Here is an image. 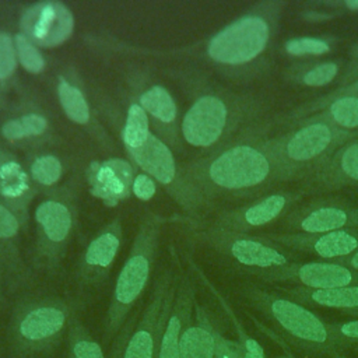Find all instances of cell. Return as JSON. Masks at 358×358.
Wrapping results in <instances>:
<instances>
[{"label": "cell", "instance_id": "6da1fadb", "mask_svg": "<svg viewBox=\"0 0 358 358\" xmlns=\"http://www.w3.org/2000/svg\"><path fill=\"white\" fill-rule=\"evenodd\" d=\"M203 206L221 197L246 196L280 182L264 140L231 141L183 166Z\"/></svg>", "mask_w": 358, "mask_h": 358}, {"label": "cell", "instance_id": "7a4b0ae2", "mask_svg": "<svg viewBox=\"0 0 358 358\" xmlns=\"http://www.w3.org/2000/svg\"><path fill=\"white\" fill-rule=\"evenodd\" d=\"M285 6L282 0L255 3L206 41L204 59L232 77L256 74L267 62Z\"/></svg>", "mask_w": 358, "mask_h": 358}, {"label": "cell", "instance_id": "3957f363", "mask_svg": "<svg viewBox=\"0 0 358 358\" xmlns=\"http://www.w3.org/2000/svg\"><path fill=\"white\" fill-rule=\"evenodd\" d=\"M199 90L180 119V137L190 147L211 152L231 143L253 119L256 102L221 87L207 85Z\"/></svg>", "mask_w": 358, "mask_h": 358}, {"label": "cell", "instance_id": "277c9868", "mask_svg": "<svg viewBox=\"0 0 358 358\" xmlns=\"http://www.w3.org/2000/svg\"><path fill=\"white\" fill-rule=\"evenodd\" d=\"M165 220L148 213L138 224L130 252L115 280L103 322V344H112L129 319L130 312L147 289L155 267L161 231Z\"/></svg>", "mask_w": 358, "mask_h": 358}, {"label": "cell", "instance_id": "5b68a950", "mask_svg": "<svg viewBox=\"0 0 358 358\" xmlns=\"http://www.w3.org/2000/svg\"><path fill=\"white\" fill-rule=\"evenodd\" d=\"M243 298L260 312L273 326L278 337L291 345L316 355L333 357L350 350L329 330L327 322L308 306L282 295L256 285L241 288Z\"/></svg>", "mask_w": 358, "mask_h": 358}, {"label": "cell", "instance_id": "8992f818", "mask_svg": "<svg viewBox=\"0 0 358 358\" xmlns=\"http://www.w3.org/2000/svg\"><path fill=\"white\" fill-rule=\"evenodd\" d=\"M74 309L59 295L31 294L15 301L7 326L13 358H32L55 350L70 326Z\"/></svg>", "mask_w": 358, "mask_h": 358}, {"label": "cell", "instance_id": "52a82bcc", "mask_svg": "<svg viewBox=\"0 0 358 358\" xmlns=\"http://www.w3.org/2000/svg\"><path fill=\"white\" fill-rule=\"evenodd\" d=\"M80 180L71 178L46 192L34 211V248L31 268L56 274L69 253L78 228Z\"/></svg>", "mask_w": 358, "mask_h": 358}, {"label": "cell", "instance_id": "ba28073f", "mask_svg": "<svg viewBox=\"0 0 358 358\" xmlns=\"http://www.w3.org/2000/svg\"><path fill=\"white\" fill-rule=\"evenodd\" d=\"M355 134L337 129L323 120H295L292 129L281 136L266 138L280 176V182L308 179L344 143Z\"/></svg>", "mask_w": 358, "mask_h": 358}, {"label": "cell", "instance_id": "9c48e42d", "mask_svg": "<svg viewBox=\"0 0 358 358\" xmlns=\"http://www.w3.org/2000/svg\"><path fill=\"white\" fill-rule=\"evenodd\" d=\"M126 152L130 161L158 182L185 211L197 214L204 207L183 166L178 165L172 148L161 137L151 131L143 147Z\"/></svg>", "mask_w": 358, "mask_h": 358}, {"label": "cell", "instance_id": "30bf717a", "mask_svg": "<svg viewBox=\"0 0 358 358\" xmlns=\"http://www.w3.org/2000/svg\"><path fill=\"white\" fill-rule=\"evenodd\" d=\"M201 236L214 250L243 267L248 274L284 267L295 262L291 250L266 239L263 235L235 232L211 225L201 232Z\"/></svg>", "mask_w": 358, "mask_h": 358}, {"label": "cell", "instance_id": "8fae6325", "mask_svg": "<svg viewBox=\"0 0 358 358\" xmlns=\"http://www.w3.org/2000/svg\"><path fill=\"white\" fill-rule=\"evenodd\" d=\"M178 281L179 275L169 268L164 270L157 277L150 298L141 313H138L137 322L127 340L123 358H155L165 315Z\"/></svg>", "mask_w": 358, "mask_h": 358}, {"label": "cell", "instance_id": "7c38bea8", "mask_svg": "<svg viewBox=\"0 0 358 358\" xmlns=\"http://www.w3.org/2000/svg\"><path fill=\"white\" fill-rule=\"evenodd\" d=\"M122 242L123 222L120 217H115L87 243L74 271L76 285L81 295H91L105 284L115 266Z\"/></svg>", "mask_w": 358, "mask_h": 358}, {"label": "cell", "instance_id": "4fadbf2b", "mask_svg": "<svg viewBox=\"0 0 358 358\" xmlns=\"http://www.w3.org/2000/svg\"><path fill=\"white\" fill-rule=\"evenodd\" d=\"M250 275L271 284H291L309 289H326L336 287L358 285V271L336 262L315 260L305 263H289L284 267L253 271Z\"/></svg>", "mask_w": 358, "mask_h": 358}, {"label": "cell", "instance_id": "5bb4252c", "mask_svg": "<svg viewBox=\"0 0 358 358\" xmlns=\"http://www.w3.org/2000/svg\"><path fill=\"white\" fill-rule=\"evenodd\" d=\"M291 232L358 229V203L341 199H315L292 208L284 220Z\"/></svg>", "mask_w": 358, "mask_h": 358}, {"label": "cell", "instance_id": "9a60e30c", "mask_svg": "<svg viewBox=\"0 0 358 358\" xmlns=\"http://www.w3.org/2000/svg\"><path fill=\"white\" fill-rule=\"evenodd\" d=\"M302 197L303 192H273L248 204L221 213L213 227L249 234L285 217Z\"/></svg>", "mask_w": 358, "mask_h": 358}, {"label": "cell", "instance_id": "2e32d148", "mask_svg": "<svg viewBox=\"0 0 358 358\" xmlns=\"http://www.w3.org/2000/svg\"><path fill=\"white\" fill-rule=\"evenodd\" d=\"M20 27L21 34L38 48H55L73 34L74 15L62 1H38L24 11Z\"/></svg>", "mask_w": 358, "mask_h": 358}, {"label": "cell", "instance_id": "e0dca14e", "mask_svg": "<svg viewBox=\"0 0 358 358\" xmlns=\"http://www.w3.org/2000/svg\"><path fill=\"white\" fill-rule=\"evenodd\" d=\"M55 137L49 115L32 105L18 106L0 120V141L27 152L50 144Z\"/></svg>", "mask_w": 358, "mask_h": 358}, {"label": "cell", "instance_id": "ac0fdd59", "mask_svg": "<svg viewBox=\"0 0 358 358\" xmlns=\"http://www.w3.org/2000/svg\"><path fill=\"white\" fill-rule=\"evenodd\" d=\"M287 250L313 255L320 260L336 262L358 249V229L330 232H281L263 235Z\"/></svg>", "mask_w": 358, "mask_h": 358}, {"label": "cell", "instance_id": "d6986e66", "mask_svg": "<svg viewBox=\"0 0 358 358\" xmlns=\"http://www.w3.org/2000/svg\"><path fill=\"white\" fill-rule=\"evenodd\" d=\"M134 95L154 124L157 136L169 147L179 150L182 145L179 110L169 90L158 83L143 81L134 85Z\"/></svg>", "mask_w": 358, "mask_h": 358}, {"label": "cell", "instance_id": "ffe728a7", "mask_svg": "<svg viewBox=\"0 0 358 358\" xmlns=\"http://www.w3.org/2000/svg\"><path fill=\"white\" fill-rule=\"evenodd\" d=\"M196 305V292L187 275L179 277L169 302L155 358H180L182 336L190 323Z\"/></svg>", "mask_w": 358, "mask_h": 358}, {"label": "cell", "instance_id": "44dd1931", "mask_svg": "<svg viewBox=\"0 0 358 358\" xmlns=\"http://www.w3.org/2000/svg\"><path fill=\"white\" fill-rule=\"evenodd\" d=\"M38 192L29 178L25 162L0 141V201L28 222L29 206Z\"/></svg>", "mask_w": 358, "mask_h": 358}, {"label": "cell", "instance_id": "7402d4cb", "mask_svg": "<svg viewBox=\"0 0 358 358\" xmlns=\"http://www.w3.org/2000/svg\"><path fill=\"white\" fill-rule=\"evenodd\" d=\"M358 186V137L338 147L331 157L306 179L308 189L340 190Z\"/></svg>", "mask_w": 358, "mask_h": 358}, {"label": "cell", "instance_id": "603a6c76", "mask_svg": "<svg viewBox=\"0 0 358 358\" xmlns=\"http://www.w3.org/2000/svg\"><path fill=\"white\" fill-rule=\"evenodd\" d=\"M57 98L59 103L64 112V115L73 123L84 127L88 133H91L101 144L105 147H110V138L105 129L98 122L91 103L81 85L74 80L70 74H60L57 77Z\"/></svg>", "mask_w": 358, "mask_h": 358}, {"label": "cell", "instance_id": "cb8c5ba5", "mask_svg": "<svg viewBox=\"0 0 358 358\" xmlns=\"http://www.w3.org/2000/svg\"><path fill=\"white\" fill-rule=\"evenodd\" d=\"M295 120H323L337 129L355 134L358 131V96L324 95L315 102L299 108L294 113Z\"/></svg>", "mask_w": 358, "mask_h": 358}, {"label": "cell", "instance_id": "d4e9b609", "mask_svg": "<svg viewBox=\"0 0 358 358\" xmlns=\"http://www.w3.org/2000/svg\"><path fill=\"white\" fill-rule=\"evenodd\" d=\"M217 326L208 312L194 305V313L180 341V358H215Z\"/></svg>", "mask_w": 358, "mask_h": 358}, {"label": "cell", "instance_id": "484cf974", "mask_svg": "<svg viewBox=\"0 0 358 358\" xmlns=\"http://www.w3.org/2000/svg\"><path fill=\"white\" fill-rule=\"evenodd\" d=\"M282 295L305 305L316 308L341 309L343 312L358 308V285L336 287L326 289H309L302 287H277Z\"/></svg>", "mask_w": 358, "mask_h": 358}, {"label": "cell", "instance_id": "4316f807", "mask_svg": "<svg viewBox=\"0 0 358 358\" xmlns=\"http://www.w3.org/2000/svg\"><path fill=\"white\" fill-rule=\"evenodd\" d=\"M31 267L22 259L18 245L0 242V309L31 280Z\"/></svg>", "mask_w": 358, "mask_h": 358}, {"label": "cell", "instance_id": "83f0119b", "mask_svg": "<svg viewBox=\"0 0 358 358\" xmlns=\"http://www.w3.org/2000/svg\"><path fill=\"white\" fill-rule=\"evenodd\" d=\"M43 148L27 152L25 166L36 189L49 192L62 185L60 182L64 176L66 166L63 158Z\"/></svg>", "mask_w": 358, "mask_h": 358}, {"label": "cell", "instance_id": "f1b7e54d", "mask_svg": "<svg viewBox=\"0 0 358 358\" xmlns=\"http://www.w3.org/2000/svg\"><path fill=\"white\" fill-rule=\"evenodd\" d=\"M343 69L341 60H308L289 66L284 77L287 81L309 88L324 87L333 83Z\"/></svg>", "mask_w": 358, "mask_h": 358}, {"label": "cell", "instance_id": "f546056e", "mask_svg": "<svg viewBox=\"0 0 358 358\" xmlns=\"http://www.w3.org/2000/svg\"><path fill=\"white\" fill-rule=\"evenodd\" d=\"M151 134V122L136 95L130 99L122 127V140L126 150L143 147Z\"/></svg>", "mask_w": 358, "mask_h": 358}, {"label": "cell", "instance_id": "4dcf8cb0", "mask_svg": "<svg viewBox=\"0 0 358 358\" xmlns=\"http://www.w3.org/2000/svg\"><path fill=\"white\" fill-rule=\"evenodd\" d=\"M67 358H108L102 345L91 336L77 312L67 330Z\"/></svg>", "mask_w": 358, "mask_h": 358}, {"label": "cell", "instance_id": "1f68e13d", "mask_svg": "<svg viewBox=\"0 0 358 358\" xmlns=\"http://www.w3.org/2000/svg\"><path fill=\"white\" fill-rule=\"evenodd\" d=\"M336 43L330 36H295L282 43V50L291 57H319L330 53Z\"/></svg>", "mask_w": 358, "mask_h": 358}, {"label": "cell", "instance_id": "d6a6232c", "mask_svg": "<svg viewBox=\"0 0 358 358\" xmlns=\"http://www.w3.org/2000/svg\"><path fill=\"white\" fill-rule=\"evenodd\" d=\"M358 0H324L303 4L302 18L308 22L330 21L345 13H357Z\"/></svg>", "mask_w": 358, "mask_h": 358}, {"label": "cell", "instance_id": "836d02e7", "mask_svg": "<svg viewBox=\"0 0 358 358\" xmlns=\"http://www.w3.org/2000/svg\"><path fill=\"white\" fill-rule=\"evenodd\" d=\"M14 43L17 50V59L28 73L39 74L45 70L46 63L42 53L39 52V48L34 45L24 34H15Z\"/></svg>", "mask_w": 358, "mask_h": 358}, {"label": "cell", "instance_id": "e575fe53", "mask_svg": "<svg viewBox=\"0 0 358 358\" xmlns=\"http://www.w3.org/2000/svg\"><path fill=\"white\" fill-rule=\"evenodd\" d=\"M220 302L221 305L224 306L225 312L228 313L231 322H232V326H234V330L238 336V340H235L239 345V350H241V354H242V358H267L266 357V352L263 350V347L260 345V343L253 338L242 326V323L239 322V319L235 316V313L232 312V309L228 306V303L220 298Z\"/></svg>", "mask_w": 358, "mask_h": 358}, {"label": "cell", "instance_id": "d590c367", "mask_svg": "<svg viewBox=\"0 0 358 358\" xmlns=\"http://www.w3.org/2000/svg\"><path fill=\"white\" fill-rule=\"evenodd\" d=\"M27 221L14 210L0 201V242L15 243L21 231L27 227Z\"/></svg>", "mask_w": 358, "mask_h": 358}, {"label": "cell", "instance_id": "8d00e7d4", "mask_svg": "<svg viewBox=\"0 0 358 358\" xmlns=\"http://www.w3.org/2000/svg\"><path fill=\"white\" fill-rule=\"evenodd\" d=\"M17 63L18 59L14 38L8 32L0 31V81L13 77Z\"/></svg>", "mask_w": 358, "mask_h": 358}, {"label": "cell", "instance_id": "74e56055", "mask_svg": "<svg viewBox=\"0 0 358 358\" xmlns=\"http://www.w3.org/2000/svg\"><path fill=\"white\" fill-rule=\"evenodd\" d=\"M327 326L331 334L348 348L358 344V317L345 322H330Z\"/></svg>", "mask_w": 358, "mask_h": 358}, {"label": "cell", "instance_id": "f35d334b", "mask_svg": "<svg viewBox=\"0 0 358 358\" xmlns=\"http://www.w3.org/2000/svg\"><path fill=\"white\" fill-rule=\"evenodd\" d=\"M137 317H138V313H134L133 316H130L127 319V322L124 323L122 330L117 333V336L112 341L108 358H123V352H124L127 340H129V337L131 334V330H133V327H134V324L137 322Z\"/></svg>", "mask_w": 358, "mask_h": 358}, {"label": "cell", "instance_id": "ab89813d", "mask_svg": "<svg viewBox=\"0 0 358 358\" xmlns=\"http://www.w3.org/2000/svg\"><path fill=\"white\" fill-rule=\"evenodd\" d=\"M131 192L136 194L137 199L143 201H148L154 197L157 192V182L150 175L141 172L133 178Z\"/></svg>", "mask_w": 358, "mask_h": 358}, {"label": "cell", "instance_id": "60d3db41", "mask_svg": "<svg viewBox=\"0 0 358 358\" xmlns=\"http://www.w3.org/2000/svg\"><path fill=\"white\" fill-rule=\"evenodd\" d=\"M215 358H242L238 343L222 336L218 327L215 331Z\"/></svg>", "mask_w": 358, "mask_h": 358}, {"label": "cell", "instance_id": "b9f144b4", "mask_svg": "<svg viewBox=\"0 0 358 358\" xmlns=\"http://www.w3.org/2000/svg\"><path fill=\"white\" fill-rule=\"evenodd\" d=\"M327 95H357L358 96V78L348 81L345 84H340L338 88H336V91Z\"/></svg>", "mask_w": 358, "mask_h": 358}, {"label": "cell", "instance_id": "7bdbcfd3", "mask_svg": "<svg viewBox=\"0 0 358 358\" xmlns=\"http://www.w3.org/2000/svg\"><path fill=\"white\" fill-rule=\"evenodd\" d=\"M336 263H338L341 266H345V267H350L354 271H358V249L354 253H351L350 256L336 260Z\"/></svg>", "mask_w": 358, "mask_h": 358}, {"label": "cell", "instance_id": "ee69618b", "mask_svg": "<svg viewBox=\"0 0 358 358\" xmlns=\"http://www.w3.org/2000/svg\"><path fill=\"white\" fill-rule=\"evenodd\" d=\"M355 78H358V62H354V63L351 64V69L344 74V78H343L341 84H345V83L352 81V80H355Z\"/></svg>", "mask_w": 358, "mask_h": 358}, {"label": "cell", "instance_id": "f6af8a7d", "mask_svg": "<svg viewBox=\"0 0 358 358\" xmlns=\"http://www.w3.org/2000/svg\"><path fill=\"white\" fill-rule=\"evenodd\" d=\"M350 56L354 59V62H358V42L350 49Z\"/></svg>", "mask_w": 358, "mask_h": 358}, {"label": "cell", "instance_id": "bcb514c9", "mask_svg": "<svg viewBox=\"0 0 358 358\" xmlns=\"http://www.w3.org/2000/svg\"><path fill=\"white\" fill-rule=\"evenodd\" d=\"M344 313H347V315H350V316H354V317H358V308H357V309L347 310V312H344Z\"/></svg>", "mask_w": 358, "mask_h": 358}, {"label": "cell", "instance_id": "7dc6e473", "mask_svg": "<svg viewBox=\"0 0 358 358\" xmlns=\"http://www.w3.org/2000/svg\"><path fill=\"white\" fill-rule=\"evenodd\" d=\"M274 358H295L291 352H285V354H282V355H278V357H274Z\"/></svg>", "mask_w": 358, "mask_h": 358}, {"label": "cell", "instance_id": "c3c4849f", "mask_svg": "<svg viewBox=\"0 0 358 358\" xmlns=\"http://www.w3.org/2000/svg\"><path fill=\"white\" fill-rule=\"evenodd\" d=\"M331 358H347V357L343 355V354H334Z\"/></svg>", "mask_w": 358, "mask_h": 358}]
</instances>
